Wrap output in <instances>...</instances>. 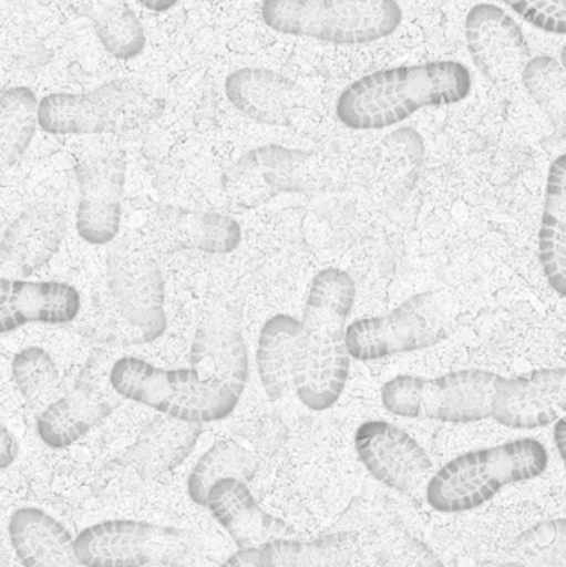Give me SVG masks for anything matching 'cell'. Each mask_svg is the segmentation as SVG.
<instances>
[{
  "label": "cell",
  "instance_id": "obj_1",
  "mask_svg": "<svg viewBox=\"0 0 566 567\" xmlns=\"http://www.w3.org/2000/svg\"><path fill=\"white\" fill-rule=\"evenodd\" d=\"M166 330L165 281L146 246L125 236L110 246L105 276L79 332L106 347L155 342Z\"/></svg>",
  "mask_w": 566,
  "mask_h": 567
},
{
  "label": "cell",
  "instance_id": "obj_2",
  "mask_svg": "<svg viewBox=\"0 0 566 567\" xmlns=\"http://www.w3.org/2000/svg\"><path fill=\"white\" fill-rule=\"evenodd\" d=\"M354 302V279L342 269H322L312 279L295 370L296 395L312 412L335 406L348 385L351 355L346 323Z\"/></svg>",
  "mask_w": 566,
  "mask_h": 567
},
{
  "label": "cell",
  "instance_id": "obj_3",
  "mask_svg": "<svg viewBox=\"0 0 566 567\" xmlns=\"http://www.w3.org/2000/svg\"><path fill=\"white\" fill-rule=\"evenodd\" d=\"M471 92V70L455 60L392 66L346 86L336 103V116L349 130H384L419 110L455 105Z\"/></svg>",
  "mask_w": 566,
  "mask_h": 567
},
{
  "label": "cell",
  "instance_id": "obj_4",
  "mask_svg": "<svg viewBox=\"0 0 566 567\" xmlns=\"http://www.w3.org/2000/svg\"><path fill=\"white\" fill-rule=\"evenodd\" d=\"M548 468V452L535 439H518L455 456L434 473L425 499L435 512H471L515 483L531 482Z\"/></svg>",
  "mask_w": 566,
  "mask_h": 567
},
{
  "label": "cell",
  "instance_id": "obj_5",
  "mask_svg": "<svg viewBox=\"0 0 566 567\" xmlns=\"http://www.w3.org/2000/svg\"><path fill=\"white\" fill-rule=\"evenodd\" d=\"M110 379L123 399L196 425L228 419L241 399V393L205 379L198 370L159 369L136 357L115 360Z\"/></svg>",
  "mask_w": 566,
  "mask_h": 567
},
{
  "label": "cell",
  "instance_id": "obj_6",
  "mask_svg": "<svg viewBox=\"0 0 566 567\" xmlns=\"http://www.w3.org/2000/svg\"><path fill=\"white\" fill-rule=\"evenodd\" d=\"M504 377L462 369L439 377L398 375L382 385L381 402L392 415L442 423L494 419Z\"/></svg>",
  "mask_w": 566,
  "mask_h": 567
},
{
  "label": "cell",
  "instance_id": "obj_7",
  "mask_svg": "<svg viewBox=\"0 0 566 567\" xmlns=\"http://www.w3.org/2000/svg\"><path fill=\"white\" fill-rule=\"evenodd\" d=\"M261 19L285 35L362 45L392 35L402 9L395 0H263Z\"/></svg>",
  "mask_w": 566,
  "mask_h": 567
},
{
  "label": "cell",
  "instance_id": "obj_8",
  "mask_svg": "<svg viewBox=\"0 0 566 567\" xmlns=\"http://www.w3.org/2000/svg\"><path fill=\"white\" fill-rule=\"evenodd\" d=\"M165 102L130 80L40 100L39 125L50 135H123L159 118Z\"/></svg>",
  "mask_w": 566,
  "mask_h": 567
},
{
  "label": "cell",
  "instance_id": "obj_9",
  "mask_svg": "<svg viewBox=\"0 0 566 567\" xmlns=\"http://www.w3.org/2000/svg\"><path fill=\"white\" fill-rule=\"evenodd\" d=\"M459 306L445 290L415 293L384 316L364 317L346 330L349 355L374 362L431 349L455 332Z\"/></svg>",
  "mask_w": 566,
  "mask_h": 567
},
{
  "label": "cell",
  "instance_id": "obj_10",
  "mask_svg": "<svg viewBox=\"0 0 566 567\" xmlns=\"http://www.w3.org/2000/svg\"><path fill=\"white\" fill-rule=\"evenodd\" d=\"M86 567H186L195 558L188 533L136 519H109L82 529L73 539Z\"/></svg>",
  "mask_w": 566,
  "mask_h": 567
},
{
  "label": "cell",
  "instance_id": "obj_11",
  "mask_svg": "<svg viewBox=\"0 0 566 567\" xmlns=\"http://www.w3.org/2000/svg\"><path fill=\"white\" fill-rule=\"evenodd\" d=\"M222 186L233 206L255 209L289 193L312 196L326 192L332 178L312 152L265 145L233 163Z\"/></svg>",
  "mask_w": 566,
  "mask_h": 567
},
{
  "label": "cell",
  "instance_id": "obj_12",
  "mask_svg": "<svg viewBox=\"0 0 566 567\" xmlns=\"http://www.w3.org/2000/svg\"><path fill=\"white\" fill-rule=\"evenodd\" d=\"M109 353L93 350L80 369L72 390L37 416V435L53 450L79 442L90 430L109 419L123 396L113 386Z\"/></svg>",
  "mask_w": 566,
  "mask_h": 567
},
{
  "label": "cell",
  "instance_id": "obj_13",
  "mask_svg": "<svg viewBox=\"0 0 566 567\" xmlns=\"http://www.w3.org/2000/svg\"><path fill=\"white\" fill-rule=\"evenodd\" d=\"M359 462L372 478L402 495L428 492L434 463L424 446L401 426L385 420H369L354 435Z\"/></svg>",
  "mask_w": 566,
  "mask_h": 567
},
{
  "label": "cell",
  "instance_id": "obj_14",
  "mask_svg": "<svg viewBox=\"0 0 566 567\" xmlns=\"http://www.w3.org/2000/svg\"><path fill=\"white\" fill-rule=\"evenodd\" d=\"M79 183L75 228L83 241L112 245L122 225L126 156L122 150L95 153L75 165Z\"/></svg>",
  "mask_w": 566,
  "mask_h": 567
},
{
  "label": "cell",
  "instance_id": "obj_15",
  "mask_svg": "<svg viewBox=\"0 0 566 567\" xmlns=\"http://www.w3.org/2000/svg\"><path fill=\"white\" fill-rule=\"evenodd\" d=\"M465 40L478 72L497 83H514L522 79L532 52L517 20L495 3L472 7L465 17Z\"/></svg>",
  "mask_w": 566,
  "mask_h": 567
},
{
  "label": "cell",
  "instance_id": "obj_16",
  "mask_svg": "<svg viewBox=\"0 0 566 567\" xmlns=\"http://www.w3.org/2000/svg\"><path fill=\"white\" fill-rule=\"evenodd\" d=\"M228 102L259 125L296 126L308 113L311 100L295 80L263 66H245L226 79Z\"/></svg>",
  "mask_w": 566,
  "mask_h": 567
},
{
  "label": "cell",
  "instance_id": "obj_17",
  "mask_svg": "<svg viewBox=\"0 0 566 567\" xmlns=\"http://www.w3.org/2000/svg\"><path fill=\"white\" fill-rule=\"evenodd\" d=\"M66 215L55 203H33L6 229L0 243L2 278L25 279L59 252Z\"/></svg>",
  "mask_w": 566,
  "mask_h": 567
},
{
  "label": "cell",
  "instance_id": "obj_18",
  "mask_svg": "<svg viewBox=\"0 0 566 567\" xmlns=\"http://www.w3.org/2000/svg\"><path fill=\"white\" fill-rule=\"evenodd\" d=\"M566 416V367L505 379L494 420L512 430H537Z\"/></svg>",
  "mask_w": 566,
  "mask_h": 567
},
{
  "label": "cell",
  "instance_id": "obj_19",
  "mask_svg": "<svg viewBox=\"0 0 566 567\" xmlns=\"http://www.w3.org/2000/svg\"><path fill=\"white\" fill-rule=\"evenodd\" d=\"M189 362L205 379L245 392L249 379V357L236 310L215 307L203 317L195 332Z\"/></svg>",
  "mask_w": 566,
  "mask_h": 567
},
{
  "label": "cell",
  "instance_id": "obj_20",
  "mask_svg": "<svg viewBox=\"0 0 566 567\" xmlns=\"http://www.w3.org/2000/svg\"><path fill=\"white\" fill-rule=\"evenodd\" d=\"M153 241L166 252L195 251L228 255L241 243V226L216 212L162 206L152 221Z\"/></svg>",
  "mask_w": 566,
  "mask_h": 567
},
{
  "label": "cell",
  "instance_id": "obj_21",
  "mask_svg": "<svg viewBox=\"0 0 566 567\" xmlns=\"http://www.w3.org/2000/svg\"><path fill=\"white\" fill-rule=\"evenodd\" d=\"M0 332L9 333L27 323L65 326L82 312V297L66 282H32L0 279Z\"/></svg>",
  "mask_w": 566,
  "mask_h": 567
},
{
  "label": "cell",
  "instance_id": "obj_22",
  "mask_svg": "<svg viewBox=\"0 0 566 567\" xmlns=\"http://www.w3.org/2000/svg\"><path fill=\"white\" fill-rule=\"evenodd\" d=\"M206 509L238 549L261 548L266 543L292 535L291 526L266 512L253 496L248 482L241 478L216 482L209 489Z\"/></svg>",
  "mask_w": 566,
  "mask_h": 567
},
{
  "label": "cell",
  "instance_id": "obj_23",
  "mask_svg": "<svg viewBox=\"0 0 566 567\" xmlns=\"http://www.w3.org/2000/svg\"><path fill=\"white\" fill-rule=\"evenodd\" d=\"M9 538L23 567H86L76 558L72 536L62 523L40 508L13 512Z\"/></svg>",
  "mask_w": 566,
  "mask_h": 567
},
{
  "label": "cell",
  "instance_id": "obj_24",
  "mask_svg": "<svg viewBox=\"0 0 566 567\" xmlns=\"http://www.w3.org/2000/svg\"><path fill=\"white\" fill-rule=\"evenodd\" d=\"M202 425L155 416L150 420L138 439L126 449L122 462L133 466L142 476H158L182 465L202 436Z\"/></svg>",
  "mask_w": 566,
  "mask_h": 567
},
{
  "label": "cell",
  "instance_id": "obj_25",
  "mask_svg": "<svg viewBox=\"0 0 566 567\" xmlns=\"http://www.w3.org/2000/svg\"><path fill=\"white\" fill-rule=\"evenodd\" d=\"M537 249L548 286L566 299V153L548 168Z\"/></svg>",
  "mask_w": 566,
  "mask_h": 567
},
{
  "label": "cell",
  "instance_id": "obj_26",
  "mask_svg": "<svg viewBox=\"0 0 566 567\" xmlns=\"http://www.w3.org/2000/svg\"><path fill=\"white\" fill-rule=\"evenodd\" d=\"M302 322L288 313H278L261 327L256 350L259 382L271 402H278L295 389Z\"/></svg>",
  "mask_w": 566,
  "mask_h": 567
},
{
  "label": "cell",
  "instance_id": "obj_27",
  "mask_svg": "<svg viewBox=\"0 0 566 567\" xmlns=\"http://www.w3.org/2000/svg\"><path fill=\"white\" fill-rule=\"evenodd\" d=\"M356 538L351 533H335L299 542L281 538L261 546V567H352Z\"/></svg>",
  "mask_w": 566,
  "mask_h": 567
},
{
  "label": "cell",
  "instance_id": "obj_28",
  "mask_svg": "<svg viewBox=\"0 0 566 567\" xmlns=\"http://www.w3.org/2000/svg\"><path fill=\"white\" fill-rule=\"evenodd\" d=\"M90 19L103 49L120 60L138 56L146 47V32L126 0H76Z\"/></svg>",
  "mask_w": 566,
  "mask_h": 567
},
{
  "label": "cell",
  "instance_id": "obj_29",
  "mask_svg": "<svg viewBox=\"0 0 566 567\" xmlns=\"http://www.w3.org/2000/svg\"><path fill=\"white\" fill-rule=\"evenodd\" d=\"M258 472L255 455L235 440H219L209 446L186 478V493L196 506L206 508L209 489L223 478L253 480Z\"/></svg>",
  "mask_w": 566,
  "mask_h": 567
},
{
  "label": "cell",
  "instance_id": "obj_30",
  "mask_svg": "<svg viewBox=\"0 0 566 567\" xmlns=\"http://www.w3.org/2000/svg\"><path fill=\"white\" fill-rule=\"evenodd\" d=\"M40 102L27 86L3 90L0 99V152L6 168L16 165L32 143L39 126Z\"/></svg>",
  "mask_w": 566,
  "mask_h": 567
},
{
  "label": "cell",
  "instance_id": "obj_31",
  "mask_svg": "<svg viewBox=\"0 0 566 567\" xmlns=\"http://www.w3.org/2000/svg\"><path fill=\"white\" fill-rule=\"evenodd\" d=\"M12 379L20 395L40 413L65 395L55 360L40 347H27L13 357Z\"/></svg>",
  "mask_w": 566,
  "mask_h": 567
},
{
  "label": "cell",
  "instance_id": "obj_32",
  "mask_svg": "<svg viewBox=\"0 0 566 567\" xmlns=\"http://www.w3.org/2000/svg\"><path fill=\"white\" fill-rule=\"evenodd\" d=\"M522 82L534 102L557 128L566 125V70L550 55L532 56Z\"/></svg>",
  "mask_w": 566,
  "mask_h": 567
},
{
  "label": "cell",
  "instance_id": "obj_33",
  "mask_svg": "<svg viewBox=\"0 0 566 567\" xmlns=\"http://www.w3.org/2000/svg\"><path fill=\"white\" fill-rule=\"evenodd\" d=\"M511 553L527 567H566V519L532 526L515 539Z\"/></svg>",
  "mask_w": 566,
  "mask_h": 567
},
{
  "label": "cell",
  "instance_id": "obj_34",
  "mask_svg": "<svg viewBox=\"0 0 566 567\" xmlns=\"http://www.w3.org/2000/svg\"><path fill=\"white\" fill-rule=\"evenodd\" d=\"M379 559L382 567H445L428 543L408 532L392 536Z\"/></svg>",
  "mask_w": 566,
  "mask_h": 567
},
{
  "label": "cell",
  "instance_id": "obj_35",
  "mask_svg": "<svg viewBox=\"0 0 566 567\" xmlns=\"http://www.w3.org/2000/svg\"><path fill=\"white\" fill-rule=\"evenodd\" d=\"M525 22L544 32L566 35V0H501Z\"/></svg>",
  "mask_w": 566,
  "mask_h": 567
},
{
  "label": "cell",
  "instance_id": "obj_36",
  "mask_svg": "<svg viewBox=\"0 0 566 567\" xmlns=\"http://www.w3.org/2000/svg\"><path fill=\"white\" fill-rule=\"evenodd\" d=\"M0 442H2L0 443V466L6 470L16 462L20 446L16 436L9 432L7 426H2V440Z\"/></svg>",
  "mask_w": 566,
  "mask_h": 567
},
{
  "label": "cell",
  "instance_id": "obj_37",
  "mask_svg": "<svg viewBox=\"0 0 566 567\" xmlns=\"http://www.w3.org/2000/svg\"><path fill=\"white\" fill-rule=\"evenodd\" d=\"M259 555H261V548L238 549L219 567H261Z\"/></svg>",
  "mask_w": 566,
  "mask_h": 567
},
{
  "label": "cell",
  "instance_id": "obj_38",
  "mask_svg": "<svg viewBox=\"0 0 566 567\" xmlns=\"http://www.w3.org/2000/svg\"><path fill=\"white\" fill-rule=\"evenodd\" d=\"M554 442L557 446L558 455H560L562 463H564L566 472V416L558 420L554 425Z\"/></svg>",
  "mask_w": 566,
  "mask_h": 567
},
{
  "label": "cell",
  "instance_id": "obj_39",
  "mask_svg": "<svg viewBox=\"0 0 566 567\" xmlns=\"http://www.w3.org/2000/svg\"><path fill=\"white\" fill-rule=\"evenodd\" d=\"M136 2L148 9L150 12L162 13L172 10L179 0H136Z\"/></svg>",
  "mask_w": 566,
  "mask_h": 567
},
{
  "label": "cell",
  "instance_id": "obj_40",
  "mask_svg": "<svg viewBox=\"0 0 566 567\" xmlns=\"http://www.w3.org/2000/svg\"><path fill=\"white\" fill-rule=\"evenodd\" d=\"M482 567H527V566L522 565V563H518V561H511V563H488V565H485Z\"/></svg>",
  "mask_w": 566,
  "mask_h": 567
},
{
  "label": "cell",
  "instance_id": "obj_41",
  "mask_svg": "<svg viewBox=\"0 0 566 567\" xmlns=\"http://www.w3.org/2000/svg\"><path fill=\"white\" fill-rule=\"evenodd\" d=\"M560 62H562V65H564V69L566 70V43L564 45V49H562Z\"/></svg>",
  "mask_w": 566,
  "mask_h": 567
}]
</instances>
